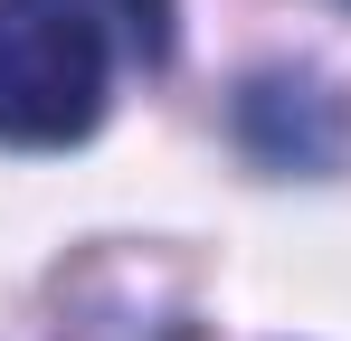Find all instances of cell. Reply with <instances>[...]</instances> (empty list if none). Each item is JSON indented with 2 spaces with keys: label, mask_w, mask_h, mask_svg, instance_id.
Instances as JSON below:
<instances>
[{
  "label": "cell",
  "mask_w": 351,
  "mask_h": 341,
  "mask_svg": "<svg viewBox=\"0 0 351 341\" xmlns=\"http://www.w3.org/2000/svg\"><path fill=\"white\" fill-rule=\"evenodd\" d=\"M114 29L95 0H0V142L58 152L105 123Z\"/></svg>",
  "instance_id": "cell-1"
},
{
  "label": "cell",
  "mask_w": 351,
  "mask_h": 341,
  "mask_svg": "<svg viewBox=\"0 0 351 341\" xmlns=\"http://www.w3.org/2000/svg\"><path fill=\"white\" fill-rule=\"evenodd\" d=\"M95 19L114 29V48L133 66H162L171 57V0H95Z\"/></svg>",
  "instance_id": "cell-3"
},
{
  "label": "cell",
  "mask_w": 351,
  "mask_h": 341,
  "mask_svg": "<svg viewBox=\"0 0 351 341\" xmlns=\"http://www.w3.org/2000/svg\"><path fill=\"white\" fill-rule=\"evenodd\" d=\"M237 133H247L256 162H276V170H323L332 162V105L304 76H256L237 95Z\"/></svg>",
  "instance_id": "cell-2"
}]
</instances>
